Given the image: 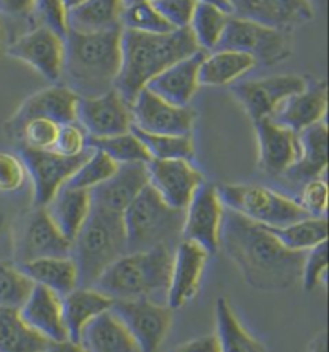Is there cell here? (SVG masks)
Returning a JSON list of instances; mask_svg holds the SVG:
<instances>
[{"label":"cell","mask_w":329,"mask_h":352,"mask_svg":"<svg viewBox=\"0 0 329 352\" xmlns=\"http://www.w3.org/2000/svg\"><path fill=\"white\" fill-rule=\"evenodd\" d=\"M299 158L288 175L307 180L326 175L328 168V124L326 120L297 132Z\"/></svg>","instance_id":"cell-26"},{"label":"cell","mask_w":329,"mask_h":352,"mask_svg":"<svg viewBox=\"0 0 329 352\" xmlns=\"http://www.w3.org/2000/svg\"><path fill=\"white\" fill-rule=\"evenodd\" d=\"M79 97L73 90L61 85H50L32 94L23 102L12 118L5 122V131L10 137H15L18 129L26 121L34 118H45L56 124L76 122V104Z\"/></svg>","instance_id":"cell-19"},{"label":"cell","mask_w":329,"mask_h":352,"mask_svg":"<svg viewBox=\"0 0 329 352\" xmlns=\"http://www.w3.org/2000/svg\"><path fill=\"white\" fill-rule=\"evenodd\" d=\"M216 50L242 52L257 63L271 66L293 55V42L288 30L230 15Z\"/></svg>","instance_id":"cell-8"},{"label":"cell","mask_w":329,"mask_h":352,"mask_svg":"<svg viewBox=\"0 0 329 352\" xmlns=\"http://www.w3.org/2000/svg\"><path fill=\"white\" fill-rule=\"evenodd\" d=\"M257 140V166L269 175L286 174L299 158L297 134L270 118L252 121Z\"/></svg>","instance_id":"cell-20"},{"label":"cell","mask_w":329,"mask_h":352,"mask_svg":"<svg viewBox=\"0 0 329 352\" xmlns=\"http://www.w3.org/2000/svg\"><path fill=\"white\" fill-rule=\"evenodd\" d=\"M87 140V134H85V131L78 124V122H68V124L60 126L58 135H56L55 145L52 150L61 156L73 158V156H80L87 153L90 150Z\"/></svg>","instance_id":"cell-46"},{"label":"cell","mask_w":329,"mask_h":352,"mask_svg":"<svg viewBox=\"0 0 329 352\" xmlns=\"http://www.w3.org/2000/svg\"><path fill=\"white\" fill-rule=\"evenodd\" d=\"M132 127L148 134L192 135L196 111L190 107H175L143 89L131 107Z\"/></svg>","instance_id":"cell-12"},{"label":"cell","mask_w":329,"mask_h":352,"mask_svg":"<svg viewBox=\"0 0 329 352\" xmlns=\"http://www.w3.org/2000/svg\"><path fill=\"white\" fill-rule=\"evenodd\" d=\"M228 18H230V13L223 12L220 7L214 6L211 2L198 0L188 30L192 31L193 39L199 50L209 54V52L217 49L223 31H225Z\"/></svg>","instance_id":"cell-35"},{"label":"cell","mask_w":329,"mask_h":352,"mask_svg":"<svg viewBox=\"0 0 329 352\" xmlns=\"http://www.w3.org/2000/svg\"><path fill=\"white\" fill-rule=\"evenodd\" d=\"M3 227H5V217L0 216V232L3 230Z\"/></svg>","instance_id":"cell-56"},{"label":"cell","mask_w":329,"mask_h":352,"mask_svg":"<svg viewBox=\"0 0 329 352\" xmlns=\"http://www.w3.org/2000/svg\"><path fill=\"white\" fill-rule=\"evenodd\" d=\"M304 212L310 217H324L328 208V184L326 177L310 179L304 184L299 198L295 199Z\"/></svg>","instance_id":"cell-44"},{"label":"cell","mask_w":329,"mask_h":352,"mask_svg":"<svg viewBox=\"0 0 329 352\" xmlns=\"http://www.w3.org/2000/svg\"><path fill=\"white\" fill-rule=\"evenodd\" d=\"M214 335L217 338L218 352H266L265 346L246 330L225 296L216 301Z\"/></svg>","instance_id":"cell-30"},{"label":"cell","mask_w":329,"mask_h":352,"mask_svg":"<svg viewBox=\"0 0 329 352\" xmlns=\"http://www.w3.org/2000/svg\"><path fill=\"white\" fill-rule=\"evenodd\" d=\"M328 87L324 80L307 84L300 92L284 98L270 114V120L286 129L297 132L326 120Z\"/></svg>","instance_id":"cell-21"},{"label":"cell","mask_w":329,"mask_h":352,"mask_svg":"<svg viewBox=\"0 0 329 352\" xmlns=\"http://www.w3.org/2000/svg\"><path fill=\"white\" fill-rule=\"evenodd\" d=\"M151 3L172 30H185L190 26L198 0H151Z\"/></svg>","instance_id":"cell-47"},{"label":"cell","mask_w":329,"mask_h":352,"mask_svg":"<svg viewBox=\"0 0 329 352\" xmlns=\"http://www.w3.org/2000/svg\"><path fill=\"white\" fill-rule=\"evenodd\" d=\"M328 275V250L326 241L308 250L304 256L302 272H300V283L305 292H313L321 283H326Z\"/></svg>","instance_id":"cell-43"},{"label":"cell","mask_w":329,"mask_h":352,"mask_svg":"<svg viewBox=\"0 0 329 352\" xmlns=\"http://www.w3.org/2000/svg\"><path fill=\"white\" fill-rule=\"evenodd\" d=\"M121 26L124 30L148 32V34H164V32L175 31L148 0H141V2L124 7Z\"/></svg>","instance_id":"cell-40"},{"label":"cell","mask_w":329,"mask_h":352,"mask_svg":"<svg viewBox=\"0 0 329 352\" xmlns=\"http://www.w3.org/2000/svg\"><path fill=\"white\" fill-rule=\"evenodd\" d=\"M220 248L251 288L281 293L300 282L305 253L284 248L265 227L223 209Z\"/></svg>","instance_id":"cell-1"},{"label":"cell","mask_w":329,"mask_h":352,"mask_svg":"<svg viewBox=\"0 0 329 352\" xmlns=\"http://www.w3.org/2000/svg\"><path fill=\"white\" fill-rule=\"evenodd\" d=\"M122 26L100 32L68 31L60 80L78 97H97L114 89L121 69Z\"/></svg>","instance_id":"cell-3"},{"label":"cell","mask_w":329,"mask_h":352,"mask_svg":"<svg viewBox=\"0 0 329 352\" xmlns=\"http://www.w3.org/2000/svg\"><path fill=\"white\" fill-rule=\"evenodd\" d=\"M90 150L80 156H61L54 150H31L21 146L20 158L32 184V203L36 208H45L52 198L65 187L80 163L87 158Z\"/></svg>","instance_id":"cell-11"},{"label":"cell","mask_w":329,"mask_h":352,"mask_svg":"<svg viewBox=\"0 0 329 352\" xmlns=\"http://www.w3.org/2000/svg\"><path fill=\"white\" fill-rule=\"evenodd\" d=\"M257 66L251 55L235 50H214L204 55L198 71L199 85L206 87H223L240 80Z\"/></svg>","instance_id":"cell-29"},{"label":"cell","mask_w":329,"mask_h":352,"mask_svg":"<svg viewBox=\"0 0 329 352\" xmlns=\"http://www.w3.org/2000/svg\"><path fill=\"white\" fill-rule=\"evenodd\" d=\"M117 166L111 158L102 151L90 148V153L85 158L74 174L68 179L65 187L78 188V190H93L108 180L117 170Z\"/></svg>","instance_id":"cell-38"},{"label":"cell","mask_w":329,"mask_h":352,"mask_svg":"<svg viewBox=\"0 0 329 352\" xmlns=\"http://www.w3.org/2000/svg\"><path fill=\"white\" fill-rule=\"evenodd\" d=\"M140 352H157L172 327V309L151 299H116L109 307Z\"/></svg>","instance_id":"cell-10"},{"label":"cell","mask_w":329,"mask_h":352,"mask_svg":"<svg viewBox=\"0 0 329 352\" xmlns=\"http://www.w3.org/2000/svg\"><path fill=\"white\" fill-rule=\"evenodd\" d=\"M198 50L199 47L188 28L164 34H148L122 28L121 69L114 89L131 107L138 92L156 74Z\"/></svg>","instance_id":"cell-2"},{"label":"cell","mask_w":329,"mask_h":352,"mask_svg":"<svg viewBox=\"0 0 329 352\" xmlns=\"http://www.w3.org/2000/svg\"><path fill=\"white\" fill-rule=\"evenodd\" d=\"M23 322L49 341L69 340L61 312V296L45 287L34 285L30 296L18 309Z\"/></svg>","instance_id":"cell-24"},{"label":"cell","mask_w":329,"mask_h":352,"mask_svg":"<svg viewBox=\"0 0 329 352\" xmlns=\"http://www.w3.org/2000/svg\"><path fill=\"white\" fill-rule=\"evenodd\" d=\"M76 122L85 131L89 139L126 134L132 129L131 108L116 89L97 97H79Z\"/></svg>","instance_id":"cell-15"},{"label":"cell","mask_w":329,"mask_h":352,"mask_svg":"<svg viewBox=\"0 0 329 352\" xmlns=\"http://www.w3.org/2000/svg\"><path fill=\"white\" fill-rule=\"evenodd\" d=\"M58 131L60 124H56L55 121L45 120V118H34V120L21 124L13 139L20 140L21 146L25 148L45 151L54 148Z\"/></svg>","instance_id":"cell-42"},{"label":"cell","mask_w":329,"mask_h":352,"mask_svg":"<svg viewBox=\"0 0 329 352\" xmlns=\"http://www.w3.org/2000/svg\"><path fill=\"white\" fill-rule=\"evenodd\" d=\"M78 342L87 352H140L111 311L92 318L82 328Z\"/></svg>","instance_id":"cell-27"},{"label":"cell","mask_w":329,"mask_h":352,"mask_svg":"<svg viewBox=\"0 0 329 352\" xmlns=\"http://www.w3.org/2000/svg\"><path fill=\"white\" fill-rule=\"evenodd\" d=\"M49 344L23 322L18 309L0 307V352H44Z\"/></svg>","instance_id":"cell-33"},{"label":"cell","mask_w":329,"mask_h":352,"mask_svg":"<svg viewBox=\"0 0 329 352\" xmlns=\"http://www.w3.org/2000/svg\"><path fill=\"white\" fill-rule=\"evenodd\" d=\"M170 352H218V344L216 335L198 336L193 340L180 342Z\"/></svg>","instance_id":"cell-49"},{"label":"cell","mask_w":329,"mask_h":352,"mask_svg":"<svg viewBox=\"0 0 329 352\" xmlns=\"http://www.w3.org/2000/svg\"><path fill=\"white\" fill-rule=\"evenodd\" d=\"M44 352H87L78 341L63 340V341H50Z\"/></svg>","instance_id":"cell-51"},{"label":"cell","mask_w":329,"mask_h":352,"mask_svg":"<svg viewBox=\"0 0 329 352\" xmlns=\"http://www.w3.org/2000/svg\"><path fill=\"white\" fill-rule=\"evenodd\" d=\"M270 23L281 30H291L313 18V0H259Z\"/></svg>","instance_id":"cell-39"},{"label":"cell","mask_w":329,"mask_h":352,"mask_svg":"<svg viewBox=\"0 0 329 352\" xmlns=\"http://www.w3.org/2000/svg\"><path fill=\"white\" fill-rule=\"evenodd\" d=\"M148 185L168 206L183 211L204 175L188 160H150L146 163Z\"/></svg>","instance_id":"cell-16"},{"label":"cell","mask_w":329,"mask_h":352,"mask_svg":"<svg viewBox=\"0 0 329 352\" xmlns=\"http://www.w3.org/2000/svg\"><path fill=\"white\" fill-rule=\"evenodd\" d=\"M36 0H0V13L10 16H21L32 13Z\"/></svg>","instance_id":"cell-50"},{"label":"cell","mask_w":329,"mask_h":352,"mask_svg":"<svg viewBox=\"0 0 329 352\" xmlns=\"http://www.w3.org/2000/svg\"><path fill=\"white\" fill-rule=\"evenodd\" d=\"M204 55L206 52L198 50L187 58L168 66L159 74H156L145 89L175 107H188L194 94L201 87L198 80V71Z\"/></svg>","instance_id":"cell-22"},{"label":"cell","mask_w":329,"mask_h":352,"mask_svg":"<svg viewBox=\"0 0 329 352\" xmlns=\"http://www.w3.org/2000/svg\"><path fill=\"white\" fill-rule=\"evenodd\" d=\"M27 179L25 163L20 156L0 151V192H18Z\"/></svg>","instance_id":"cell-48"},{"label":"cell","mask_w":329,"mask_h":352,"mask_svg":"<svg viewBox=\"0 0 329 352\" xmlns=\"http://www.w3.org/2000/svg\"><path fill=\"white\" fill-rule=\"evenodd\" d=\"M63 2H65V7L68 8V10H71V8L79 6V3L84 2V0H63Z\"/></svg>","instance_id":"cell-55"},{"label":"cell","mask_w":329,"mask_h":352,"mask_svg":"<svg viewBox=\"0 0 329 352\" xmlns=\"http://www.w3.org/2000/svg\"><path fill=\"white\" fill-rule=\"evenodd\" d=\"M172 245L127 253L113 263L93 283L95 289L116 299H151L166 302Z\"/></svg>","instance_id":"cell-4"},{"label":"cell","mask_w":329,"mask_h":352,"mask_svg":"<svg viewBox=\"0 0 329 352\" xmlns=\"http://www.w3.org/2000/svg\"><path fill=\"white\" fill-rule=\"evenodd\" d=\"M87 144L89 148L102 151L116 164L148 163L150 161L145 146L132 131L126 134L106 137V139H89Z\"/></svg>","instance_id":"cell-37"},{"label":"cell","mask_w":329,"mask_h":352,"mask_svg":"<svg viewBox=\"0 0 329 352\" xmlns=\"http://www.w3.org/2000/svg\"><path fill=\"white\" fill-rule=\"evenodd\" d=\"M223 209L217 185L203 182L183 209L182 239L203 246L209 254L217 253L220 250Z\"/></svg>","instance_id":"cell-13"},{"label":"cell","mask_w":329,"mask_h":352,"mask_svg":"<svg viewBox=\"0 0 329 352\" xmlns=\"http://www.w3.org/2000/svg\"><path fill=\"white\" fill-rule=\"evenodd\" d=\"M124 230L127 251H145L161 245H172L182 239L183 211L174 209L157 197L150 185L124 209Z\"/></svg>","instance_id":"cell-6"},{"label":"cell","mask_w":329,"mask_h":352,"mask_svg":"<svg viewBox=\"0 0 329 352\" xmlns=\"http://www.w3.org/2000/svg\"><path fill=\"white\" fill-rule=\"evenodd\" d=\"M145 146L150 160H188L194 156L193 135H159L131 129Z\"/></svg>","instance_id":"cell-36"},{"label":"cell","mask_w":329,"mask_h":352,"mask_svg":"<svg viewBox=\"0 0 329 352\" xmlns=\"http://www.w3.org/2000/svg\"><path fill=\"white\" fill-rule=\"evenodd\" d=\"M113 299L92 287H78L61 296L63 322L71 341H78L80 331L100 314L109 311Z\"/></svg>","instance_id":"cell-28"},{"label":"cell","mask_w":329,"mask_h":352,"mask_svg":"<svg viewBox=\"0 0 329 352\" xmlns=\"http://www.w3.org/2000/svg\"><path fill=\"white\" fill-rule=\"evenodd\" d=\"M122 2H124V7H126V6H131V3L141 2V0H122ZM148 2H151V0H148ZM204 2H211V3H214V6L220 7L223 12L230 13V15H231V12H230V7H228V2H227V0H204Z\"/></svg>","instance_id":"cell-53"},{"label":"cell","mask_w":329,"mask_h":352,"mask_svg":"<svg viewBox=\"0 0 329 352\" xmlns=\"http://www.w3.org/2000/svg\"><path fill=\"white\" fill-rule=\"evenodd\" d=\"M32 12L41 26L49 28L65 39L68 34V8L63 0H36Z\"/></svg>","instance_id":"cell-45"},{"label":"cell","mask_w":329,"mask_h":352,"mask_svg":"<svg viewBox=\"0 0 329 352\" xmlns=\"http://www.w3.org/2000/svg\"><path fill=\"white\" fill-rule=\"evenodd\" d=\"M122 0H84L68 10V31L100 32L121 26Z\"/></svg>","instance_id":"cell-32"},{"label":"cell","mask_w":329,"mask_h":352,"mask_svg":"<svg viewBox=\"0 0 329 352\" xmlns=\"http://www.w3.org/2000/svg\"><path fill=\"white\" fill-rule=\"evenodd\" d=\"M45 211L66 240L73 241L92 211L89 190L63 187L45 206Z\"/></svg>","instance_id":"cell-25"},{"label":"cell","mask_w":329,"mask_h":352,"mask_svg":"<svg viewBox=\"0 0 329 352\" xmlns=\"http://www.w3.org/2000/svg\"><path fill=\"white\" fill-rule=\"evenodd\" d=\"M148 187L146 163L119 164L117 170L98 187L90 190L93 206L124 212L128 204Z\"/></svg>","instance_id":"cell-23"},{"label":"cell","mask_w":329,"mask_h":352,"mask_svg":"<svg viewBox=\"0 0 329 352\" xmlns=\"http://www.w3.org/2000/svg\"><path fill=\"white\" fill-rule=\"evenodd\" d=\"M209 256L211 254L203 246L183 239L174 248L166 294V304L172 311L183 307L198 294Z\"/></svg>","instance_id":"cell-18"},{"label":"cell","mask_w":329,"mask_h":352,"mask_svg":"<svg viewBox=\"0 0 329 352\" xmlns=\"http://www.w3.org/2000/svg\"><path fill=\"white\" fill-rule=\"evenodd\" d=\"M71 243L52 222L45 208L20 214L12 226L13 264L20 265L45 258H68Z\"/></svg>","instance_id":"cell-9"},{"label":"cell","mask_w":329,"mask_h":352,"mask_svg":"<svg viewBox=\"0 0 329 352\" xmlns=\"http://www.w3.org/2000/svg\"><path fill=\"white\" fill-rule=\"evenodd\" d=\"M307 84V79L299 74H276L260 79L238 80L231 84L230 92L251 121H257L269 118L284 98L300 92Z\"/></svg>","instance_id":"cell-14"},{"label":"cell","mask_w":329,"mask_h":352,"mask_svg":"<svg viewBox=\"0 0 329 352\" xmlns=\"http://www.w3.org/2000/svg\"><path fill=\"white\" fill-rule=\"evenodd\" d=\"M127 253L122 214L92 204L87 221L71 241L69 258L78 269L79 287H93L100 275Z\"/></svg>","instance_id":"cell-5"},{"label":"cell","mask_w":329,"mask_h":352,"mask_svg":"<svg viewBox=\"0 0 329 352\" xmlns=\"http://www.w3.org/2000/svg\"><path fill=\"white\" fill-rule=\"evenodd\" d=\"M223 208L264 227H281L310 217L295 199L257 184L217 185Z\"/></svg>","instance_id":"cell-7"},{"label":"cell","mask_w":329,"mask_h":352,"mask_svg":"<svg viewBox=\"0 0 329 352\" xmlns=\"http://www.w3.org/2000/svg\"><path fill=\"white\" fill-rule=\"evenodd\" d=\"M34 283L13 263H0V307L20 309Z\"/></svg>","instance_id":"cell-41"},{"label":"cell","mask_w":329,"mask_h":352,"mask_svg":"<svg viewBox=\"0 0 329 352\" xmlns=\"http://www.w3.org/2000/svg\"><path fill=\"white\" fill-rule=\"evenodd\" d=\"M5 32H3V26H2V21H0V55L3 54V50H5Z\"/></svg>","instance_id":"cell-54"},{"label":"cell","mask_w":329,"mask_h":352,"mask_svg":"<svg viewBox=\"0 0 329 352\" xmlns=\"http://www.w3.org/2000/svg\"><path fill=\"white\" fill-rule=\"evenodd\" d=\"M307 352H328V335L326 331L321 330L317 333L308 342Z\"/></svg>","instance_id":"cell-52"},{"label":"cell","mask_w":329,"mask_h":352,"mask_svg":"<svg viewBox=\"0 0 329 352\" xmlns=\"http://www.w3.org/2000/svg\"><path fill=\"white\" fill-rule=\"evenodd\" d=\"M264 227V226H262ZM284 248L295 253H307L308 250L321 245L328 239V219L304 217L288 226L265 227Z\"/></svg>","instance_id":"cell-34"},{"label":"cell","mask_w":329,"mask_h":352,"mask_svg":"<svg viewBox=\"0 0 329 352\" xmlns=\"http://www.w3.org/2000/svg\"><path fill=\"white\" fill-rule=\"evenodd\" d=\"M34 285L45 287L58 296H65L79 287L78 269L69 258H45L16 265Z\"/></svg>","instance_id":"cell-31"},{"label":"cell","mask_w":329,"mask_h":352,"mask_svg":"<svg viewBox=\"0 0 329 352\" xmlns=\"http://www.w3.org/2000/svg\"><path fill=\"white\" fill-rule=\"evenodd\" d=\"M5 54L21 63L31 66L42 78L56 82L61 78L65 61V39L55 34L45 26L18 37L15 42L5 47Z\"/></svg>","instance_id":"cell-17"}]
</instances>
